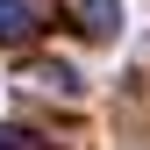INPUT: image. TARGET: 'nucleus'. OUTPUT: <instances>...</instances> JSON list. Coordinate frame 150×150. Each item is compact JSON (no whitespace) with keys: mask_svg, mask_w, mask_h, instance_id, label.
<instances>
[{"mask_svg":"<svg viewBox=\"0 0 150 150\" xmlns=\"http://www.w3.org/2000/svg\"><path fill=\"white\" fill-rule=\"evenodd\" d=\"M29 29H36L29 0H0V43H14V36H29Z\"/></svg>","mask_w":150,"mask_h":150,"instance_id":"3","label":"nucleus"},{"mask_svg":"<svg viewBox=\"0 0 150 150\" xmlns=\"http://www.w3.org/2000/svg\"><path fill=\"white\" fill-rule=\"evenodd\" d=\"M79 29L93 43H115L122 36V0H79Z\"/></svg>","mask_w":150,"mask_h":150,"instance_id":"1","label":"nucleus"},{"mask_svg":"<svg viewBox=\"0 0 150 150\" xmlns=\"http://www.w3.org/2000/svg\"><path fill=\"white\" fill-rule=\"evenodd\" d=\"M0 150H22V136H14V129H7V136H0Z\"/></svg>","mask_w":150,"mask_h":150,"instance_id":"4","label":"nucleus"},{"mask_svg":"<svg viewBox=\"0 0 150 150\" xmlns=\"http://www.w3.org/2000/svg\"><path fill=\"white\" fill-rule=\"evenodd\" d=\"M29 79H36V86H50V93H64V100H79V71H71V64H57V57H43Z\"/></svg>","mask_w":150,"mask_h":150,"instance_id":"2","label":"nucleus"}]
</instances>
